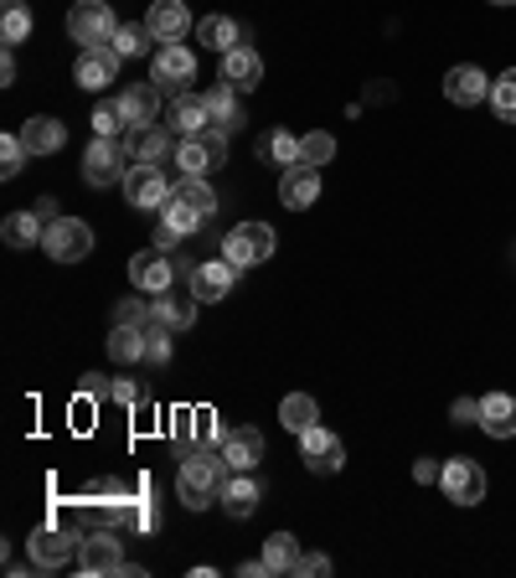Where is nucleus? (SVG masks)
<instances>
[{
    "mask_svg": "<svg viewBox=\"0 0 516 578\" xmlns=\"http://www.w3.org/2000/svg\"><path fill=\"white\" fill-rule=\"evenodd\" d=\"M223 455H212V449H191V455H181V470H176V496L187 501L191 511L212 507L217 496H223Z\"/></svg>",
    "mask_w": 516,
    "mask_h": 578,
    "instance_id": "obj_1",
    "label": "nucleus"
},
{
    "mask_svg": "<svg viewBox=\"0 0 516 578\" xmlns=\"http://www.w3.org/2000/svg\"><path fill=\"white\" fill-rule=\"evenodd\" d=\"M274 248L279 243H274V227H269V222H238L223 238V258L233 269H254V264H263Z\"/></svg>",
    "mask_w": 516,
    "mask_h": 578,
    "instance_id": "obj_2",
    "label": "nucleus"
},
{
    "mask_svg": "<svg viewBox=\"0 0 516 578\" xmlns=\"http://www.w3.org/2000/svg\"><path fill=\"white\" fill-rule=\"evenodd\" d=\"M130 145H120V140H103L93 135V145L83 151V181L88 187H114V181H124L130 176Z\"/></svg>",
    "mask_w": 516,
    "mask_h": 578,
    "instance_id": "obj_3",
    "label": "nucleus"
},
{
    "mask_svg": "<svg viewBox=\"0 0 516 578\" xmlns=\"http://www.w3.org/2000/svg\"><path fill=\"white\" fill-rule=\"evenodd\" d=\"M68 32L78 47H109L114 32H120V21H114V11H109L103 0H78L68 16Z\"/></svg>",
    "mask_w": 516,
    "mask_h": 578,
    "instance_id": "obj_4",
    "label": "nucleus"
},
{
    "mask_svg": "<svg viewBox=\"0 0 516 578\" xmlns=\"http://www.w3.org/2000/svg\"><path fill=\"white\" fill-rule=\"evenodd\" d=\"M42 248H47L57 264H78V258L93 254V227H88V222H78V218H52Z\"/></svg>",
    "mask_w": 516,
    "mask_h": 578,
    "instance_id": "obj_5",
    "label": "nucleus"
},
{
    "mask_svg": "<svg viewBox=\"0 0 516 578\" xmlns=\"http://www.w3.org/2000/svg\"><path fill=\"white\" fill-rule=\"evenodd\" d=\"M176 166L181 176H212L217 166H227V135L206 130V135H191L176 145Z\"/></svg>",
    "mask_w": 516,
    "mask_h": 578,
    "instance_id": "obj_6",
    "label": "nucleus"
},
{
    "mask_svg": "<svg viewBox=\"0 0 516 578\" xmlns=\"http://www.w3.org/2000/svg\"><path fill=\"white\" fill-rule=\"evenodd\" d=\"M26 547H32V563H42V568H57V563L78 558L83 532L68 527V522H52V527H36L32 537H26Z\"/></svg>",
    "mask_w": 516,
    "mask_h": 578,
    "instance_id": "obj_7",
    "label": "nucleus"
},
{
    "mask_svg": "<svg viewBox=\"0 0 516 578\" xmlns=\"http://www.w3.org/2000/svg\"><path fill=\"white\" fill-rule=\"evenodd\" d=\"M197 78V57H191L181 42H166V47H155L150 57V84L160 93H181V88Z\"/></svg>",
    "mask_w": 516,
    "mask_h": 578,
    "instance_id": "obj_8",
    "label": "nucleus"
},
{
    "mask_svg": "<svg viewBox=\"0 0 516 578\" xmlns=\"http://www.w3.org/2000/svg\"><path fill=\"white\" fill-rule=\"evenodd\" d=\"M171 181H166V170L160 166H130V176H124V197H130V207H139V212H160V207L171 202Z\"/></svg>",
    "mask_w": 516,
    "mask_h": 578,
    "instance_id": "obj_9",
    "label": "nucleus"
},
{
    "mask_svg": "<svg viewBox=\"0 0 516 578\" xmlns=\"http://www.w3.org/2000/svg\"><path fill=\"white\" fill-rule=\"evenodd\" d=\"M439 491L455 507H475V501H485V470L475 459H449L445 470H439Z\"/></svg>",
    "mask_w": 516,
    "mask_h": 578,
    "instance_id": "obj_10",
    "label": "nucleus"
},
{
    "mask_svg": "<svg viewBox=\"0 0 516 578\" xmlns=\"http://www.w3.org/2000/svg\"><path fill=\"white\" fill-rule=\"evenodd\" d=\"M120 563H124L120 527H109V522H103L99 532H88L83 547H78V568H83V574H120Z\"/></svg>",
    "mask_w": 516,
    "mask_h": 578,
    "instance_id": "obj_11",
    "label": "nucleus"
},
{
    "mask_svg": "<svg viewBox=\"0 0 516 578\" xmlns=\"http://www.w3.org/2000/svg\"><path fill=\"white\" fill-rule=\"evenodd\" d=\"M300 455H305V470H310V476H336V470L346 465L341 440H336L330 429H321V424L300 434Z\"/></svg>",
    "mask_w": 516,
    "mask_h": 578,
    "instance_id": "obj_12",
    "label": "nucleus"
},
{
    "mask_svg": "<svg viewBox=\"0 0 516 578\" xmlns=\"http://www.w3.org/2000/svg\"><path fill=\"white\" fill-rule=\"evenodd\" d=\"M171 434H176V444H181V455L206 449V444L223 440V429H217V413H212V409H176Z\"/></svg>",
    "mask_w": 516,
    "mask_h": 578,
    "instance_id": "obj_13",
    "label": "nucleus"
},
{
    "mask_svg": "<svg viewBox=\"0 0 516 578\" xmlns=\"http://www.w3.org/2000/svg\"><path fill=\"white\" fill-rule=\"evenodd\" d=\"M238 274L243 269H233L227 258H212V264H197L187 279H191V294H197L202 305H217V300H227V294L238 289Z\"/></svg>",
    "mask_w": 516,
    "mask_h": 578,
    "instance_id": "obj_14",
    "label": "nucleus"
},
{
    "mask_svg": "<svg viewBox=\"0 0 516 578\" xmlns=\"http://www.w3.org/2000/svg\"><path fill=\"white\" fill-rule=\"evenodd\" d=\"M130 279H135V289H145V294H166V289H176L171 254H160V248L135 254V258H130Z\"/></svg>",
    "mask_w": 516,
    "mask_h": 578,
    "instance_id": "obj_15",
    "label": "nucleus"
},
{
    "mask_svg": "<svg viewBox=\"0 0 516 578\" xmlns=\"http://www.w3.org/2000/svg\"><path fill=\"white\" fill-rule=\"evenodd\" d=\"M279 197H284V207H294V212L315 207L321 202V166H305V160L284 166V176H279Z\"/></svg>",
    "mask_w": 516,
    "mask_h": 578,
    "instance_id": "obj_16",
    "label": "nucleus"
},
{
    "mask_svg": "<svg viewBox=\"0 0 516 578\" xmlns=\"http://www.w3.org/2000/svg\"><path fill=\"white\" fill-rule=\"evenodd\" d=\"M197 294H176V289H166V294H155L150 300V325H166V331H191L197 325Z\"/></svg>",
    "mask_w": 516,
    "mask_h": 578,
    "instance_id": "obj_17",
    "label": "nucleus"
},
{
    "mask_svg": "<svg viewBox=\"0 0 516 578\" xmlns=\"http://www.w3.org/2000/svg\"><path fill=\"white\" fill-rule=\"evenodd\" d=\"M120 52L114 47H83V57H78V88H109V84H120Z\"/></svg>",
    "mask_w": 516,
    "mask_h": 578,
    "instance_id": "obj_18",
    "label": "nucleus"
},
{
    "mask_svg": "<svg viewBox=\"0 0 516 578\" xmlns=\"http://www.w3.org/2000/svg\"><path fill=\"white\" fill-rule=\"evenodd\" d=\"M445 99L460 103V109H475V103L491 99V78L481 68H470V63H460V68L445 73Z\"/></svg>",
    "mask_w": 516,
    "mask_h": 578,
    "instance_id": "obj_19",
    "label": "nucleus"
},
{
    "mask_svg": "<svg viewBox=\"0 0 516 578\" xmlns=\"http://www.w3.org/2000/svg\"><path fill=\"white\" fill-rule=\"evenodd\" d=\"M217 455H223L227 470H254L258 459H263V434H258L254 424L233 429V434H223V444H217Z\"/></svg>",
    "mask_w": 516,
    "mask_h": 578,
    "instance_id": "obj_20",
    "label": "nucleus"
},
{
    "mask_svg": "<svg viewBox=\"0 0 516 578\" xmlns=\"http://www.w3.org/2000/svg\"><path fill=\"white\" fill-rule=\"evenodd\" d=\"M145 26H150L155 42H181V36L191 32V11L181 5V0H150Z\"/></svg>",
    "mask_w": 516,
    "mask_h": 578,
    "instance_id": "obj_21",
    "label": "nucleus"
},
{
    "mask_svg": "<svg viewBox=\"0 0 516 578\" xmlns=\"http://www.w3.org/2000/svg\"><path fill=\"white\" fill-rule=\"evenodd\" d=\"M258 496H263V486L254 480V470H233V476L223 480V511L233 516V522H243V516H254L258 511Z\"/></svg>",
    "mask_w": 516,
    "mask_h": 578,
    "instance_id": "obj_22",
    "label": "nucleus"
},
{
    "mask_svg": "<svg viewBox=\"0 0 516 578\" xmlns=\"http://www.w3.org/2000/svg\"><path fill=\"white\" fill-rule=\"evenodd\" d=\"M475 424H481L491 440H516V398L512 392H485Z\"/></svg>",
    "mask_w": 516,
    "mask_h": 578,
    "instance_id": "obj_23",
    "label": "nucleus"
},
{
    "mask_svg": "<svg viewBox=\"0 0 516 578\" xmlns=\"http://www.w3.org/2000/svg\"><path fill=\"white\" fill-rule=\"evenodd\" d=\"M202 103H206V114H212V130H217V135H233V130L243 124L238 88H233V84H212L202 93Z\"/></svg>",
    "mask_w": 516,
    "mask_h": 578,
    "instance_id": "obj_24",
    "label": "nucleus"
},
{
    "mask_svg": "<svg viewBox=\"0 0 516 578\" xmlns=\"http://www.w3.org/2000/svg\"><path fill=\"white\" fill-rule=\"evenodd\" d=\"M171 130L181 140L206 135V130H212V114H206L202 93H176V99H171Z\"/></svg>",
    "mask_w": 516,
    "mask_h": 578,
    "instance_id": "obj_25",
    "label": "nucleus"
},
{
    "mask_svg": "<svg viewBox=\"0 0 516 578\" xmlns=\"http://www.w3.org/2000/svg\"><path fill=\"white\" fill-rule=\"evenodd\" d=\"M258 78H263V57H258L254 47L223 52V84H233L238 93H248V88H258Z\"/></svg>",
    "mask_w": 516,
    "mask_h": 578,
    "instance_id": "obj_26",
    "label": "nucleus"
},
{
    "mask_svg": "<svg viewBox=\"0 0 516 578\" xmlns=\"http://www.w3.org/2000/svg\"><path fill=\"white\" fill-rule=\"evenodd\" d=\"M171 151V124H139L130 130V155L135 166H160V155Z\"/></svg>",
    "mask_w": 516,
    "mask_h": 578,
    "instance_id": "obj_27",
    "label": "nucleus"
},
{
    "mask_svg": "<svg viewBox=\"0 0 516 578\" xmlns=\"http://www.w3.org/2000/svg\"><path fill=\"white\" fill-rule=\"evenodd\" d=\"M120 109H124V120H130V130L155 124V114H160V88L155 84H130L120 93Z\"/></svg>",
    "mask_w": 516,
    "mask_h": 578,
    "instance_id": "obj_28",
    "label": "nucleus"
},
{
    "mask_svg": "<svg viewBox=\"0 0 516 578\" xmlns=\"http://www.w3.org/2000/svg\"><path fill=\"white\" fill-rule=\"evenodd\" d=\"M21 140H26V151L32 155H57L63 145H68V130L52 120V114H36V120L21 124Z\"/></svg>",
    "mask_w": 516,
    "mask_h": 578,
    "instance_id": "obj_29",
    "label": "nucleus"
},
{
    "mask_svg": "<svg viewBox=\"0 0 516 578\" xmlns=\"http://www.w3.org/2000/svg\"><path fill=\"white\" fill-rule=\"evenodd\" d=\"M0 238L11 243V248H42V238H47V222L32 212H11V218L0 222Z\"/></svg>",
    "mask_w": 516,
    "mask_h": 578,
    "instance_id": "obj_30",
    "label": "nucleus"
},
{
    "mask_svg": "<svg viewBox=\"0 0 516 578\" xmlns=\"http://www.w3.org/2000/svg\"><path fill=\"white\" fill-rule=\"evenodd\" d=\"M109 527H130V532H155L160 527V511H155L150 496H130L124 507H114Z\"/></svg>",
    "mask_w": 516,
    "mask_h": 578,
    "instance_id": "obj_31",
    "label": "nucleus"
},
{
    "mask_svg": "<svg viewBox=\"0 0 516 578\" xmlns=\"http://www.w3.org/2000/svg\"><path fill=\"white\" fill-rule=\"evenodd\" d=\"M145 346H150V331H139V325H114L109 331V357L124 362V367L145 362Z\"/></svg>",
    "mask_w": 516,
    "mask_h": 578,
    "instance_id": "obj_32",
    "label": "nucleus"
},
{
    "mask_svg": "<svg viewBox=\"0 0 516 578\" xmlns=\"http://www.w3.org/2000/svg\"><path fill=\"white\" fill-rule=\"evenodd\" d=\"M279 424L290 429V434H305V429H315V424H321L315 398H310V392H290V398L279 403Z\"/></svg>",
    "mask_w": 516,
    "mask_h": 578,
    "instance_id": "obj_33",
    "label": "nucleus"
},
{
    "mask_svg": "<svg viewBox=\"0 0 516 578\" xmlns=\"http://www.w3.org/2000/svg\"><path fill=\"white\" fill-rule=\"evenodd\" d=\"M300 543H294L290 532H274V537H263V563H269V574H300Z\"/></svg>",
    "mask_w": 516,
    "mask_h": 578,
    "instance_id": "obj_34",
    "label": "nucleus"
},
{
    "mask_svg": "<svg viewBox=\"0 0 516 578\" xmlns=\"http://www.w3.org/2000/svg\"><path fill=\"white\" fill-rule=\"evenodd\" d=\"M0 36H5V47H21L32 36V5L26 0H5L0 5Z\"/></svg>",
    "mask_w": 516,
    "mask_h": 578,
    "instance_id": "obj_35",
    "label": "nucleus"
},
{
    "mask_svg": "<svg viewBox=\"0 0 516 578\" xmlns=\"http://www.w3.org/2000/svg\"><path fill=\"white\" fill-rule=\"evenodd\" d=\"M197 42H202V47H212V52H233V47H243V42H238V26H233L227 16H206L202 26H197Z\"/></svg>",
    "mask_w": 516,
    "mask_h": 578,
    "instance_id": "obj_36",
    "label": "nucleus"
},
{
    "mask_svg": "<svg viewBox=\"0 0 516 578\" xmlns=\"http://www.w3.org/2000/svg\"><path fill=\"white\" fill-rule=\"evenodd\" d=\"M155 218H160V222H166V227H176V233H181V238H187V233H197V227H202V212H197V207H187V202H181V197H176V191H171V202H166V207H160V212H155Z\"/></svg>",
    "mask_w": 516,
    "mask_h": 578,
    "instance_id": "obj_37",
    "label": "nucleus"
},
{
    "mask_svg": "<svg viewBox=\"0 0 516 578\" xmlns=\"http://www.w3.org/2000/svg\"><path fill=\"white\" fill-rule=\"evenodd\" d=\"M258 155H263L269 166H294V160H300V140L284 135V130H274V135L258 140Z\"/></svg>",
    "mask_w": 516,
    "mask_h": 578,
    "instance_id": "obj_38",
    "label": "nucleus"
},
{
    "mask_svg": "<svg viewBox=\"0 0 516 578\" xmlns=\"http://www.w3.org/2000/svg\"><path fill=\"white\" fill-rule=\"evenodd\" d=\"M176 197H181L187 207H197L202 218H212V212H217V191L206 187V176H181V187H176Z\"/></svg>",
    "mask_w": 516,
    "mask_h": 578,
    "instance_id": "obj_39",
    "label": "nucleus"
},
{
    "mask_svg": "<svg viewBox=\"0 0 516 578\" xmlns=\"http://www.w3.org/2000/svg\"><path fill=\"white\" fill-rule=\"evenodd\" d=\"M491 109H496L501 124H516V68L491 78Z\"/></svg>",
    "mask_w": 516,
    "mask_h": 578,
    "instance_id": "obj_40",
    "label": "nucleus"
},
{
    "mask_svg": "<svg viewBox=\"0 0 516 578\" xmlns=\"http://www.w3.org/2000/svg\"><path fill=\"white\" fill-rule=\"evenodd\" d=\"M78 501H83V507H109V516H114V507H124L130 496H124L120 480H88Z\"/></svg>",
    "mask_w": 516,
    "mask_h": 578,
    "instance_id": "obj_41",
    "label": "nucleus"
},
{
    "mask_svg": "<svg viewBox=\"0 0 516 578\" xmlns=\"http://www.w3.org/2000/svg\"><path fill=\"white\" fill-rule=\"evenodd\" d=\"M150 26H124L120 21V32H114V42H109V47L120 52V57H145V52H150Z\"/></svg>",
    "mask_w": 516,
    "mask_h": 578,
    "instance_id": "obj_42",
    "label": "nucleus"
},
{
    "mask_svg": "<svg viewBox=\"0 0 516 578\" xmlns=\"http://www.w3.org/2000/svg\"><path fill=\"white\" fill-rule=\"evenodd\" d=\"M124 130H130V120H124L120 99H114V103H99V109H93V135H103V140H120Z\"/></svg>",
    "mask_w": 516,
    "mask_h": 578,
    "instance_id": "obj_43",
    "label": "nucleus"
},
{
    "mask_svg": "<svg viewBox=\"0 0 516 578\" xmlns=\"http://www.w3.org/2000/svg\"><path fill=\"white\" fill-rule=\"evenodd\" d=\"M26 140H21V130L16 135H5L0 140V176H5V181H11V176H21V166H26Z\"/></svg>",
    "mask_w": 516,
    "mask_h": 578,
    "instance_id": "obj_44",
    "label": "nucleus"
},
{
    "mask_svg": "<svg viewBox=\"0 0 516 578\" xmlns=\"http://www.w3.org/2000/svg\"><path fill=\"white\" fill-rule=\"evenodd\" d=\"M330 155H336V140H330L326 130H315V135L300 140V160H305V166H326Z\"/></svg>",
    "mask_w": 516,
    "mask_h": 578,
    "instance_id": "obj_45",
    "label": "nucleus"
},
{
    "mask_svg": "<svg viewBox=\"0 0 516 578\" xmlns=\"http://www.w3.org/2000/svg\"><path fill=\"white\" fill-rule=\"evenodd\" d=\"M114 325H139V331H150V305H145V300H120V305H114Z\"/></svg>",
    "mask_w": 516,
    "mask_h": 578,
    "instance_id": "obj_46",
    "label": "nucleus"
},
{
    "mask_svg": "<svg viewBox=\"0 0 516 578\" xmlns=\"http://www.w3.org/2000/svg\"><path fill=\"white\" fill-rule=\"evenodd\" d=\"M171 336H176V331H166V325H150V346H145V362L166 367V362H171Z\"/></svg>",
    "mask_w": 516,
    "mask_h": 578,
    "instance_id": "obj_47",
    "label": "nucleus"
},
{
    "mask_svg": "<svg viewBox=\"0 0 516 578\" xmlns=\"http://www.w3.org/2000/svg\"><path fill=\"white\" fill-rule=\"evenodd\" d=\"M300 574H305V578H326L330 558H326V553H305V558H300Z\"/></svg>",
    "mask_w": 516,
    "mask_h": 578,
    "instance_id": "obj_48",
    "label": "nucleus"
},
{
    "mask_svg": "<svg viewBox=\"0 0 516 578\" xmlns=\"http://www.w3.org/2000/svg\"><path fill=\"white\" fill-rule=\"evenodd\" d=\"M114 403H130V409H139L145 398H139V388L130 382V377H114Z\"/></svg>",
    "mask_w": 516,
    "mask_h": 578,
    "instance_id": "obj_49",
    "label": "nucleus"
},
{
    "mask_svg": "<svg viewBox=\"0 0 516 578\" xmlns=\"http://www.w3.org/2000/svg\"><path fill=\"white\" fill-rule=\"evenodd\" d=\"M83 398H114V382H109V377H83Z\"/></svg>",
    "mask_w": 516,
    "mask_h": 578,
    "instance_id": "obj_50",
    "label": "nucleus"
},
{
    "mask_svg": "<svg viewBox=\"0 0 516 578\" xmlns=\"http://www.w3.org/2000/svg\"><path fill=\"white\" fill-rule=\"evenodd\" d=\"M176 243H181V233H176V227H166V222L155 218V248H160V254H171Z\"/></svg>",
    "mask_w": 516,
    "mask_h": 578,
    "instance_id": "obj_51",
    "label": "nucleus"
},
{
    "mask_svg": "<svg viewBox=\"0 0 516 578\" xmlns=\"http://www.w3.org/2000/svg\"><path fill=\"white\" fill-rule=\"evenodd\" d=\"M481 419V398H460L455 403V424H475Z\"/></svg>",
    "mask_w": 516,
    "mask_h": 578,
    "instance_id": "obj_52",
    "label": "nucleus"
},
{
    "mask_svg": "<svg viewBox=\"0 0 516 578\" xmlns=\"http://www.w3.org/2000/svg\"><path fill=\"white\" fill-rule=\"evenodd\" d=\"M0 84H16V47H5L0 57Z\"/></svg>",
    "mask_w": 516,
    "mask_h": 578,
    "instance_id": "obj_53",
    "label": "nucleus"
},
{
    "mask_svg": "<svg viewBox=\"0 0 516 578\" xmlns=\"http://www.w3.org/2000/svg\"><path fill=\"white\" fill-rule=\"evenodd\" d=\"M413 480H424V486L439 480V465H434V459H418V465H413Z\"/></svg>",
    "mask_w": 516,
    "mask_h": 578,
    "instance_id": "obj_54",
    "label": "nucleus"
},
{
    "mask_svg": "<svg viewBox=\"0 0 516 578\" xmlns=\"http://www.w3.org/2000/svg\"><path fill=\"white\" fill-rule=\"evenodd\" d=\"M36 218L52 222V218H57V202H52V197H42V202H36Z\"/></svg>",
    "mask_w": 516,
    "mask_h": 578,
    "instance_id": "obj_55",
    "label": "nucleus"
},
{
    "mask_svg": "<svg viewBox=\"0 0 516 578\" xmlns=\"http://www.w3.org/2000/svg\"><path fill=\"white\" fill-rule=\"evenodd\" d=\"M491 5H516V0H491Z\"/></svg>",
    "mask_w": 516,
    "mask_h": 578,
    "instance_id": "obj_56",
    "label": "nucleus"
}]
</instances>
